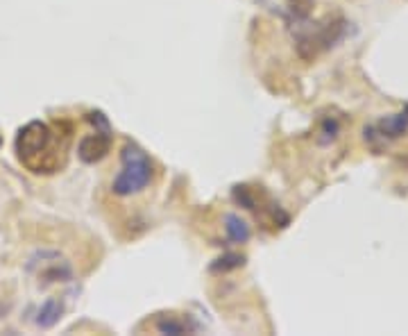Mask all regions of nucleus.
Returning <instances> with one entry per match:
<instances>
[{"instance_id": "nucleus-5", "label": "nucleus", "mask_w": 408, "mask_h": 336, "mask_svg": "<svg viewBox=\"0 0 408 336\" xmlns=\"http://www.w3.org/2000/svg\"><path fill=\"white\" fill-rule=\"evenodd\" d=\"M343 32H345L343 19L329 21V23H325V26L316 28L313 32L302 34L300 41H297V52H300L304 59H313L318 52L332 48V46L343 37Z\"/></svg>"}, {"instance_id": "nucleus-3", "label": "nucleus", "mask_w": 408, "mask_h": 336, "mask_svg": "<svg viewBox=\"0 0 408 336\" xmlns=\"http://www.w3.org/2000/svg\"><path fill=\"white\" fill-rule=\"evenodd\" d=\"M28 270L39 279L41 286L70 282L73 279V266L57 250H39L28 259Z\"/></svg>"}, {"instance_id": "nucleus-9", "label": "nucleus", "mask_w": 408, "mask_h": 336, "mask_svg": "<svg viewBox=\"0 0 408 336\" xmlns=\"http://www.w3.org/2000/svg\"><path fill=\"white\" fill-rule=\"evenodd\" d=\"M193 327L186 323V320H179L175 316H166L161 320H156V332L161 334H172V336H179V334H186L191 332Z\"/></svg>"}, {"instance_id": "nucleus-1", "label": "nucleus", "mask_w": 408, "mask_h": 336, "mask_svg": "<svg viewBox=\"0 0 408 336\" xmlns=\"http://www.w3.org/2000/svg\"><path fill=\"white\" fill-rule=\"evenodd\" d=\"M14 146L21 164H26L32 173H54L61 166L59 152H66V141L59 144L57 132L41 121H32L21 128Z\"/></svg>"}, {"instance_id": "nucleus-6", "label": "nucleus", "mask_w": 408, "mask_h": 336, "mask_svg": "<svg viewBox=\"0 0 408 336\" xmlns=\"http://www.w3.org/2000/svg\"><path fill=\"white\" fill-rule=\"evenodd\" d=\"M376 135L381 139H399L404 137L408 132V107L404 112H399L395 116H386V119H381L376 123Z\"/></svg>"}, {"instance_id": "nucleus-10", "label": "nucleus", "mask_w": 408, "mask_h": 336, "mask_svg": "<svg viewBox=\"0 0 408 336\" xmlns=\"http://www.w3.org/2000/svg\"><path fill=\"white\" fill-rule=\"evenodd\" d=\"M243 264H245V257H243V255L227 253V255L221 257V259H216L214 264H211V270H214V273H227V270L241 268Z\"/></svg>"}, {"instance_id": "nucleus-8", "label": "nucleus", "mask_w": 408, "mask_h": 336, "mask_svg": "<svg viewBox=\"0 0 408 336\" xmlns=\"http://www.w3.org/2000/svg\"><path fill=\"white\" fill-rule=\"evenodd\" d=\"M225 232H227V239H229L232 244H247L249 234H252L249 232V225L236 214H229L225 218Z\"/></svg>"}, {"instance_id": "nucleus-7", "label": "nucleus", "mask_w": 408, "mask_h": 336, "mask_svg": "<svg viewBox=\"0 0 408 336\" xmlns=\"http://www.w3.org/2000/svg\"><path fill=\"white\" fill-rule=\"evenodd\" d=\"M61 316H64V302H61V298H48L39 307L34 323L41 330H50V327L59 323Z\"/></svg>"}, {"instance_id": "nucleus-11", "label": "nucleus", "mask_w": 408, "mask_h": 336, "mask_svg": "<svg viewBox=\"0 0 408 336\" xmlns=\"http://www.w3.org/2000/svg\"><path fill=\"white\" fill-rule=\"evenodd\" d=\"M290 5V12L295 14V19H306L311 14V7H313V0H288Z\"/></svg>"}, {"instance_id": "nucleus-12", "label": "nucleus", "mask_w": 408, "mask_h": 336, "mask_svg": "<svg viewBox=\"0 0 408 336\" xmlns=\"http://www.w3.org/2000/svg\"><path fill=\"white\" fill-rule=\"evenodd\" d=\"M323 135H327V137L323 139V144L334 141L336 135H338V123H336V121H325V125H323Z\"/></svg>"}, {"instance_id": "nucleus-4", "label": "nucleus", "mask_w": 408, "mask_h": 336, "mask_svg": "<svg viewBox=\"0 0 408 336\" xmlns=\"http://www.w3.org/2000/svg\"><path fill=\"white\" fill-rule=\"evenodd\" d=\"M89 121L93 123L96 132L86 135L80 141V146H77V157H80L84 164H96L100 159H105L107 152L112 150L114 135H112V128H109L107 116L102 112H91Z\"/></svg>"}, {"instance_id": "nucleus-2", "label": "nucleus", "mask_w": 408, "mask_h": 336, "mask_svg": "<svg viewBox=\"0 0 408 336\" xmlns=\"http://www.w3.org/2000/svg\"><path fill=\"white\" fill-rule=\"evenodd\" d=\"M121 173L114 177L112 191L121 198L134 195L139 191H143L152 179V161L145 155L143 148H139L136 144H125L121 152Z\"/></svg>"}]
</instances>
